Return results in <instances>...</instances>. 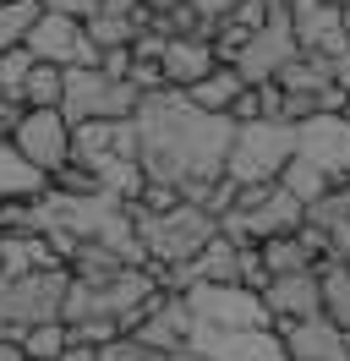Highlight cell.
I'll return each mask as SVG.
<instances>
[{
	"instance_id": "cell-1",
	"label": "cell",
	"mask_w": 350,
	"mask_h": 361,
	"mask_svg": "<svg viewBox=\"0 0 350 361\" xmlns=\"http://www.w3.org/2000/svg\"><path fill=\"white\" fill-rule=\"evenodd\" d=\"M131 121H137V164H143V176L159 180V186H175L186 203L203 208L214 197V186L224 180L236 121L197 110L186 93H153V99L137 104Z\"/></svg>"
},
{
	"instance_id": "cell-2",
	"label": "cell",
	"mask_w": 350,
	"mask_h": 361,
	"mask_svg": "<svg viewBox=\"0 0 350 361\" xmlns=\"http://www.w3.org/2000/svg\"><path fill=\"white\" fill-rule=\"evenodd\" d=\"M131 225H137V241L148 252V263L159 269H181V263H197V252L219 235V219L203 214L197 203H181L170 214H143L137 203H126Z\"/></svg>"
},
{
	"instance_id": "cell-3",
	"label": "cell",
	"mask_w": 350,
	"mask_h": 361,
	"mask_svg": "<svg viewBox=\"0 0 350 361\" xmlns=\"http://www.w3.org/2000/svg\"><path fill=\"white\" fill-rule=\"evenodd\" d=\"M290 159H296V126H284V121H252V126H236V137H230L224 180H236V186H268V180L284 176Z\"/></svg>"
},
{
	"instance_id": "cell-4",
	"label": "cell",
	"mask_w": 350,
	"mask_h": 361,
	"mask_svg": "<svg viewBox=\"0 0 350 361\" xmlns=\"http://www.w3.org/2000/svg\"><path fill=\"white\" fill-rule=\"evenodd\" d=\"M137 104H143V93L131 88L126 77H104L99 66H66L61 115L71 126H88V121H131Z\"/></svg>"
},
{
	"instance_id": "cell-5",
	"label": "cell",
	"mask_w": 350,
	"mask_h": 361,
	"mask_svg": "<svg viewBox=\"0 0 350 361\" xmlns=\"http://www.w3.org/2000/svg\"><path fill=\"white\" fill-rule=\"evenodd\" d=\"M197 329H214V334H241V329H274L262 295L241 290V285H192L186 290Z\"/></svg>"
},
{
	"instance_id": "cell-6",
	"label": "cell",
	"mask_w": 350,
	"mask_h": 361,
	"mask_svg": "<svg viewBox=\"0 0 350 361\" xmlns=\"http://www.w3.org/2000/svg\"><path fill=\"white\" fill-rule=\"evenodd\" d=\"M11 148H17L44 180L71 164V121L61 110H22L11 126Z\"/></svg>"
},
{
	"instance_id": "cell-7",
	"label": "cell",
	"mask_w": 350,
	"mask_h": 361,
	"mask_svg": "<svg viewBox=\"0 0 350 361\" xmlns=\"http://www.w3.org/2000/svg\"><path fill=\"white\" fill-rule=\"evenodd\" d=\"M28 55L33 61H44V66H99V55H93V44L83 39V23H71V17H61V11H39V23L28 27Z\"/></svg>"
},
{
	"instance_id": "cell-8",
	"label": "cell",
	"mask_w": 350,
	"mask_h": 361,
	"mask_svg": "<svg viewBox=\"0 0 350 361\" xmlns=\"http://www.w3.org/2000/svg\"><path fill=\"white\" fill-rule=\"evenodd\" d=\"M66 290H71V274L66 269H39V274H22L11 279V323L22 334L33 323H61V307H66Z\"/></svg>"
},
{
	"instance_id": "cell-9",
	"label": "cell",
	"mask_w": 350,
	"mask_h": 361,
	"mask_svg": "<svg viewBox=\"0 0 350 361\" xmlns=\"http://www.w3.org/2000/svg\"><path fill=\"white\" fill-rule=\"evenodd\" d=\"M296 154L312 159L334 186H345L350 180V115H318V121L296 126Z\"/></svg>"
},
{
	"instance_id": "cell-10",
	"label": "cell",
	"mask_w": 350,
	"mask_h": 361,
	"mask_svg": "<svg viewBox=\"0 0 350 361\" xmlns=\"http://www.w3.org/2000/svg\"><path fill=\"white\" fill-rule=\"evenodd\" d=\"M290 39L301 55H318V61H350V44H345V23H339V11L323 6V0H301V6H290Z\"/></svg>"
},
{
	"instance_id": "cell-11",
	"label": "cell",
	"mask_w": 350,
	"mask_h": 361,
	"mask_svg": "<svg viewBox=\"0 0 350 361\" xmlns=\"http://www.w3.org/2000/svg\"><path fill=\"white\" fill-rule=\"evenodd\" d=\"M71 159L83 164H115L126 159L137 164V121H88V126H71Z\"/></svg>"
},
{
	"instance_id": "cell-12",
	"label": "cell",
	"mask_w": 350,
	"mask_h": 361,
	"mask_svg": "<svg viewBox=\"0 0 350 361\" xmlns=\"http://www.w3.org/2000/svg\"><path fill=\"white\" fill-rule=\"evenodd\" d=\"M262 307H268V323H274V329L323 317V274H284V279H268Z\"/></svg>"
},
{
	"instance_id": "cell-13",
	"label": "cell",
	"mask_w": 350,
	"mask_h": 361,
	"mask_svg": "<svg viewBox=\"0 0 350 361\" xmlns=\"http://www.w3.org/2000/svg\"><path fill=\"white\" fill-rule=\"evenodd\" d=\"M192 345L208 361H290L284 356L279 329H241V334H214V329H197Z\"/></svg>"
},
{
	"instance_id": "cell-14",
	"label": "cell",
	"mask_w": 350,
	"mask_h": 361,
	"mask_svg": "<svg viewBox=\"0 0 350 361\" xmlns=\"http://www.w3.org/2000/svg\"><path fill=\"white\" fill-rule=\"evenodd\" d=\"M284 356L290 361H350V334L334 317H306V323H284Z\"/></svg>"
},
{
	"instance_id": "cell-15",
	"label": "cell",
	"mask_w": 350,
	"mask_h": 361,
	"mask_svg": "<svg viewBox=\"0 0 350 361\" xmlns=\"http://www.w3.org/2000/svg\"><path fill=\"white\" fill-rule=\"evenodd\" d=\"M290 55H296V39H290V11H284V17H274L262 33H252V44L236 55V71L258 88V82H274V71H279Z\"/></svg>"
},
{
	"instance_id": "cell-16",
	"label": "cell",
	"mask_w": 350,
	"mask_h": 361,
	"mask_svg": "<svg viewBox=\"0 0 350 361\" xmlns=\"http://www.w3.org/2000/svg\"><path fill=\"white\" fill-rule=\"evenodd\" d=\"M131 334L143 339L148 350H181V345H192V334H197V317H192V307H186V295H159L153 301V312L131 329Z\"/></svg>"
},
{
	"instance_id": "cell-17",
	"label": "cell",
	"mask_w": 350,
	"mask_h": 361,
	"mask_svg": "<svg viewBox=\"0 0 350 361\" xmlns=\"http://www.w3.org/2000/svg\"><path fill=\"white\" fill-rule=\"evenodd\" d=\"M159 66H164L170 93H192L203 77H214V71H219V55H214L208 39H170L164 55H159Z\"/></svg>"
},
{
	"instance_id": "cell-18",
	"label": "cell",
	"mask_w": 350,
	"mask_h": 361,
	"mask_svg": "<svg viewBox=\"0 0 350 361\" xmlns=\"http://www.w3.org/2000/svg\"><path fill=\"white\" fill-rule=\"evenodd\" d=\"M126 269H131V263H121L104 241H77V252L66 257V274H71L77 285H88V290H109Z\"/></svg>"
},
{
	"instance_id": "cell-19",
	"label": "cell",
	"mask_w": 350,
	"mask_h": 361,
	"mask_svg": "<svg viewBox=\"0 0 350 361\" xmlns=\"http://www.w3.org/2000/svg\"><path fill=\"white\" fill-rule=\"evenodd\" d=\"M262 252V269H268V279H284V274H318L323 269V257L301 241V230L296 235H274V241H258Z\"/></svg>"
},
{
	"instance_id": "cell-20",
	"label": "cell",
	"mask_w": 350,
	"mask_h": 361,
	"mask_svg": "<svg viewBox=\"0 0 350 361\" xmlns=\"http://www.w3.org/2000/svg\"><path fill=\"white\" fill-rule=\"evenodd\" d=\"M334 82H339L334 61H318V55H301V49L274 71V88L279 93H328Z\"/></svg>"
},
{
	"instance_id": "cell-21",
	"label": "cell",
	"mask_w": 350,
	"mask_h": 361,
	"mask_svg": "<svg viewBox=\"0 0 350 361\" xmlns=\"http://www.w3.org/2000/svg\"><path fill=\"white\" fill-rule=\"evenodd\" d=\"M192 279H197V285H241V247H236V241H224V235H214L208 247L197 252Z\"/></svg>"
},
{
	"instance_id": "cell-22",
	"label": "cell",
	"mask_w": 350,
	"mask_h": 361,
	"mask_svg": "<svg viewBox=\"0 0 350 361\" xmlns=\"http://www.w3.org/2000/svg\"><path fill=\"white\" fill-rule=\"evenodd\" d=\"M241 88H246V77H241L236 66H219L214 77H203L186 99H192L197 110H208V115H230V104L241 99Z\"/></svg>"
},
{
	"instance_id": "cell-23",
	"label": "cell",
	"mask_w": 350,
	"mask_h": 361,
	"mask_svg": "<svg viewBox=\"0 0 350 361\" xmlns=\"http://www.w3.org/2000/svg\"><path fill=\"white\" fill-rule=\"evenodd\" d=\"M61 99H66V71L33 61V71H28V82H22V93H17V104L22 110H61Z\"/></svg>"
},
{
	"instance_id": "cell-24",
	"label": "cell",
	"mask_w": 350,
	"mask_h": 361,
	"mask_svg": "<svg viewBox=\"0 0 350 361\" xmlns=\"http://www.w3.org/2000/svg\"><path fill=\"white\" fill-rule=\"evenodd\" d=\"M279 186L284 192H290V197H296V203L301 208H312L318 203V197H323V192H334V180L323 176V170H318V164H312V159H290V164H284V176H279Z\"/></svg>"
},
{
	"instance_id": "cell-25",
	"label": "cell",
	"mask_w": 350,
	"mask_h": 361,
	"mask_svg": "<svg viewBox=\"0 0 350 361\" xmlns=\"http://www.w3.org/2000/svg\"><path fill=\"white\" fill-rule=\"evenodd\" d=\"M66 345H71V329L66 323H33L28 334H22V361H61Z\"/></svg>"
},
{
	"instance_id": "cell-26",
	"label": "cell",
	"mask_w": 350,
	"mask_h": 361,
	"mask_svg": "<svg viewBox=\"0 0 350 361\" xmlns=\"http://www.w3.org/2000/svg\"><path fill=\"white\" fill-rule=\"evenodd\" d=\"M323 317H334L350 334V263H328L323 269Z\"/></svg>"
},
{
	"instance_id": "cell-27",
	"label": "cell",
	"mask_w": 350,
	"mask_h": 361,
	"mask_svg": "<svg viewBox=\"0 0 350 361\" xmlns=\"http://www.w3.org/2000/svg\"><path fill=\"white\" fill-rule=\"evenodd\" d=\"M39 0H17V6H0V55L6 49H22L28 44V27L39 23Z\"/></svg>"
},
{
	"instance_id": "cell-28",
	"label": "cell",
	"mask_w": 350,
	"mask_h": 361,
	"mask_svg": "<svg viewBox=\"0 0 350 361\" xmlns=\"http://www.w3.org/2000/svg\"><path fill=\"white\" fill-rule=\"evenodd\" d=\"M28 71H33V55H28V49H6V55H0V93L17 99L22 82H28Z\"/></svg>"
},
{
	"instance_id": "cell-29",
	"label": "cell",
	"mask_w": 350,
	"mask_h": 361,
	"mask_svg": "<svg viewBox=\"0 0 350 361\" xmlns=\"http://www.w3.org/2000/svg\"><path fill=\"white\" fill-rule=\"evenodd\" d=\"M44 11H61V17H71V23H88L93 11H104V0H39Z\"/></svg>"
},
{
	"instance_id": "cell-30",
	"label": "cell",
	"mask_w": 350,
	"mask_h": 361,
	"mask_svg": "<svg viewBox=\"0 0 350 361\" xmlns=\"http://www.w3.org/2000/svg\"><path fill=\"white\" fill-rule=\"evenodd\" d=\"M104 11H115V17H137L143 0H104Z\"/></svg>"
},
{
	"instance_id": "cell-31",
	"label": "cell",
	"mask_w": 350,
	"mask_h": 361,
	"mask_svg": "<svg viewBox=\"0 0 350 361\" xmlns=\"http://www.w3.org/2000/svg\"><path fill=\"white\" fill-rule=\"evenodd\" d=\"M175 6H186V0H143V11H148V17H170Z\"/></svg>"
},
{
	"instance_id": "cell-32",
	"label": "cell",
	"mask_w": 350,
	"mask_h": 361,
	"mask_svg": "<svg viewBox=\"0 0 350 361\" xmlns=\"http://www.w3.org/2000/svg\"><path fill=\"white\" fill-rule=\"evenodd\" d=\"M61 361H99V350H88V345H66Z\"/></svg>"
},
{
	"instance_id": "cell-33",
	"label": "cell",
	"mask_w": 350,
	"mask_h": 361,
	"mask_svg": "<svg viewBox=\"0 0 350 361\" xmlns=\"http://www.w3.org/2000/svg\"><path fill=\"white\" fill-rule=\"evenodd\" d=\"M284 6H301V0H284Z\"/></svg>"
},
{
	"instance_id": "cell-34",
	"label": "cell",
	"mask_w": 350,
	"mask_h": 361,
	"mask_svg": "<svg viewBox=\"0 0 350 361\" xmlns=\"http://www.w3.org/2000/svg\"><path fill=\"white\" fill-rule=\"evenodd\" d=\"M0 6H17V0H0Z\"/></svg>"
}]
</instances>
